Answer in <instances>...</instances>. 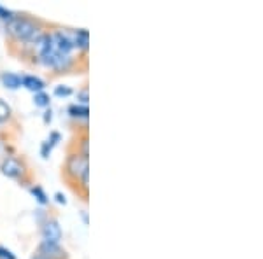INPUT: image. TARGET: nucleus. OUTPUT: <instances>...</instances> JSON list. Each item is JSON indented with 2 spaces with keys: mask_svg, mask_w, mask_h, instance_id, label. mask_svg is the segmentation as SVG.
Listing matches in <instances>:
<instances>
[{
  "mask_svg": "<svg viewBox=\"0 0 263 259\" xmlns=\"http://www.w3.org/2000/svg\"><path fill=\"white\" fill-rule=\"evenodd\" d=\"M33 259H44V257L39 256V254H35V256H33Z\"/></svg>",
  "mask_w": 263,
  "mask_h": 259,
  "instance_id": "nucleus-17",
  "label": "nucleus"
},
{
  "mask_svg": "<svg viewBox=\"0 0 263 259\" xmlns=\"http://www.w3.org/2000/svg\"><path fill=\"white\" fill-rule=\"evenodd\" d=\"M0 170H2L4 175L11 177V179H20V177L25 173L23 163L16 158H6L2 161V165H0Z\"/></svg>",
  "mask_w": 263,
  "mask_h": 259,
  "instance_id": "nucleus-3",
  "label": "nucleus"
},
{
  "mask_svg": "<svg viewBox=\"0 0 263 259\" xmlns=\"http://www.w3.org/2000/svg\"><path fill=\"white\" fill-rule=\"evenodd\" d=\"M2 83L6 84L7 88H11V90H16V88H20L21 86V77H18V75H14V74H2Z\"/></svg>",
  "mask_w": 263,
  "mask_h": 259,
  "instance_id": "nucleus-7",
  "label": "nucleus"
},
{
  "mask_svg": "<svg viewBox=\"0 0 263 259\" xmlns=\"http://www.w3.org/2000/svg\"><path fill=\"white\" fill-rule=\"evenodd\" d=\"M11 116V109H9V105L6 104L4 100H0V123H4L7 119V117Z\"/></svg>",
  "mask_w": 263,
  "mask_h": 259,
  "instance_id": "nucleus-10",
  "label": "nucleus"
},
{
  "mask_svg": "<svg viewBox=\"0 0 263 259\" xmlns=\"http://www.w3.org/2000/svg\"><path fill=\"white\" fill-rule=\"evenodd\" d=\"M0 259H14V256H12L9 250H6V249L0 247Z\"/></svg>",
  "mask_w": 263,
  "mask_h": 259,
  "instance_id": "nucleus-14",
  "label": "nucleus"
},
{
  "mask_svg": "<svg viewBox=\"0 0 263 259\" xmlns=\"http://www.w3.org/2000/svg\"><path fill=\"white\" fill-rule=\"evenodd\" d=\"M90 173V167H88V158H84L83 154H70L67 158V163H65V175L69 179L79 182L83 181L84 175Z\"/></svg>",
  "mask_w": 263,
  "mask_h": 259,
  "instance_id": "nucleus-2",
  "label": "nucleus"
},
{
  "mask_svg": "<svg viewBox=\"0 0 263 259\" xmlns=\"http://www.w3.org/2000/svg\"><path fill=\"white\" fill-rule=\"evenodd\" d=\"M70 114L74 117H88V107L86 105H83V107H79V105H72L70 107Z\"/></svg>",
  "mask_w": 263,
  "mask_h": 259,
  "instance_id": "nucleus-9",
  "label": "nucleus"
},
{
  "mask_svg": "<svg viewBox=\"0 0 263 259\" xmlns=\"http://www.w3.org/2000/svg\"><path fill=\"white\" fill-rule=\"evenodd\" d=\"M0 18H4V19H11L12 18V14L9 11H6V9H2V7H0Z\"/></svg>",
  "mask_w": 263,
  "mask_h": 259,
  "instance_id": "nucleus-15",
  "label": "nucleus"
},
{
  "mask_svg": "<svg viewBox=\"0 0 263 259\" xmlns=\"http://www.w3.org/2000/svg\"><path fill=\"white\" fill-rule=\"evenodd\" d=\"M35 104L39 105V107H46V105L49 104V96L44 95V93H39V95H35Z\"/></svg>",
  "mask_w": 263,
  "mask_h": 259,
  "instance_id": "nucleus-11",
  "label": "nucleus"
},
{
  "mask_svg": "<svg viewBox=\"0 0 263 259\" xmlns=\"http://www.w3.org/2000/svg\"><path fill=\"white\" fill-rule=\"evenodd\" d=\"M88 41H90V35H88V30H79L76 33V46H79V48L86 49L88 48Z\"/></svg>",
  "mask_w": 263,
  "mask_h": 259,
  "instance_id": "nucleus-8",
  "label": "nucleus"
},
{
  "mask_svg": "<svg viewBox=\"0 0 263 259\" xmlns=\"http://www.w3.org/2000/svg\"><path fill=\"white\" fill-rule=\"evenodd\" d=\"M39 256L44 259H67V254L58 244H49V242H42L39 245Z\"/></svg>",
  "mask_w": 263,
  "mask_h": 259,
  "instance_id": "nucleus-4",
  "label": "nucleus"
},
{
  "mask_svg": "<svg viewBox=\"0 0 263 259\" xmlns=\"http://www.w3.org/2000/svg\"><path fill=\"white\" fill-rule=\"evenodd\" d=\"M7 32L11 33L14 39L23 41V42H32V41H39L41 39V28L30 18H25V16H12L7 21Z\"/></svg>",
  "mask_w": 263,
  "mask_h": 259,
  "instance_id": "nucleus-1",
  "label": "nucleus"
},
{
  "mask_svg": "<svg viewBox=\"0 0 263 259\" xmlns=\"http://www.w3.org/2000/svg\"><path fill=\"white\" fill-rule=\"evenodd\" d=\"M54 93H57V95L58 96H69L70 95V93H72V90H70V88H57V91H54Z\"/></svg>",
  "mask_w": 263,
  "mask_h": 259,
  "instance_id": "nucleus-13",
  "label": "nucleus"
},
{
  "mask_svg": "<svg viewBox=\"0 0 263 259\" xmlns=\"http://www.w3.org/2000/svg\"><path fill=\"white\" fill-rule=\"evenodd\" d=\"M81 98H83L84 104L88 102V91H86V90H83V91H81Z\"/></svg>",
  "mask_w": 263,
  "mask_h": 259,
  "instance_id": "nucleus-16",
  "label": "nucleus"
},
{
  "mask_svg": "<svg viewBox=\"0 0 263 259\" xmlns=\"http://www.w3.org/2000/svg\"><path fill=\"white\" fill-rule=\"evenodd\" d=\"M32 193H33V194H37V200H39L41 203H46V202H48V200H46V194L42 193V189H41V188H33V189H32Z\"/></svg>",
  "mask_w": 263,
  "mask_h": 259,
  "instance_id": "nucleus-12",
  "label": "nucleus"
},
{
  "mask_svg": "<svg viewBox=\"0 0 263 259\" xmlns=\"http://www.w3.org/2000/svg\"><path fill=\"white\" fill-rule=\"evenodd\" d=\"M42 236H44V242H49V244H58L62 238V229L58 226V223L54 219H49L44 223L42 226Z\"/></svg>",
  "mask_w": 263,
  "mask_h": 259,
  "instance_id": "nucleus-5",
  "label": "nucleus"
},
{
  "mask_svg": "<svg viewBox=\"0 0 263 259\" xmlns=\"http://www.w3.org/2000/svg\"><path fill=\"white\" fill-rule=\"evenodd\" d=\"M21 84L27 86L28 90H32V91H42V88H44V83H42L41 79L33 77V75H25V77L21 79Z\"/></svg>",
  "mask_w": 263,
  "mask_h": 259,
  "instance_id": "nucleus-6",
  "label": "nucleus"
}]
</instances>
